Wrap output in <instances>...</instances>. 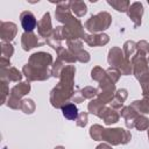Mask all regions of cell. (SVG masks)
<instances>
[{
	"label": "cell",
	"instance_id": "ffe728a7",
	"mask_svg": "<svg viewBox=\"0 0 149 149\" xmlns=\"http://www.w3.org/2000/svg\"><path fill=\"white\" fill-rule=\"evenodd\" d=\"M102 130L104 128L99 125H93L90 129V135L93 140L95 141H101V136H102Z\"/></svg>",
	"mask_w": 149,
	"mask_h": 149
},
{
	"label": "cell",
	"instance_id": "4316f807",
	"mask_svg": "<svg viewBox=\"0 0 149 149\" xmlns=\"http://www.w3.org/2000/svg\"><path fill=\"white\" fill-rule=\"evenodd\" d=\"M87 123V114L86 113H81L78 115L77 118V125L79 127H85V125Z\"/></svg>",
	"mask_w": 149,
	"mask_h": 149
},
{
	"label": "cell",
	"instance_id": "30bf717a",
	"mask_svg": "<svg viewBox=\"0 0 149 149\" xmlns=\"http://www.w3.org/2000/svg\"><path fill=\"white\" fill-rule=\"evenodd\" d=\"M16 35V24L13 22H2L1 23V38L2 41H12Z\"/></svg>",
	"mask_w": 149,
	"mask_h": 149
},
{
	"label": "cell",
	"instance_id": "ba28073f",
	"mask_svg": "<svg viewBox=\"0 0 149 149\" xmlns=\"http://www.w3.org/2000/svg\"><path fill=\"white\" fill-rule=\"evenodd\" d=\"M21 44H22L23 50H30L35 47L44 44V42L40 41L38 37L33 33H24L21 37Z\"/></svg>",
	"mask_w": 149,
	"mask_h": 149
},
{
	"label": "cell",
	"instance_id": "603a6c76",
	"mask_svg": "<svg viewBox=\"0 0 149 149\" xmlns=\"http://www.w3.org/2000/svg\"><path fill=\"white\" fill-rule=\"evenodd\" d=\"M9 81H19L21 79V73L15 69V68H9L8 69V76H7Z\"/></svg>",
	"mask_w": 149,
	"mask_h": 149
},
{
	"label": "cell",
	"instance_id": "9c48e42d",
	"mask_svg": "<svg viewBox=\"0 0 149 149\" xmlns=\"http://www.w3.org/2000/svg\"><path fill=\"white\" fill-rule=\"evenodd\" d=\"M37 28H38V34L43 37H49L52 33V28H51V20H50V14L45 13L43 15V17L41 19V21L37 23Z\"/></svg>",
	"mask_w": 149,
	"mask_h": 149
},
{
	"label": "cell",
	"instance_id": "7a4b0ae2",
	"mask_svg": "<svg viewBox=\"0 0 149 149\" xmlns=\"http://www.w3.org/2000/svg\"><path fill=\"white\" fill-rule=\"evenodd\" d=\"M52 63V57L47 52L33 54L29 63L23 66V73L29 80H45L50 77L49 65Z\"/></svg>",
	"mask_w": 149,
	"mask_h": 149
},
{
	"label": "cell",
	"instance_id": "484cf974",
	"mask_svg": "<svg viewBox=\"0 0 149 149\" xmlns=\"http://www.w3.org/2000/svg\"><path fill=\"white\" fill-rule=\"evenodd\" d=\"M81 94H83L84 98H92V97H94L95 94H98V91H97L95 88L91 87V86H87V87H85L84 90H81Z\"/></svg>",
	"mask_w": 149,
	"mask_h": 149
},
{
	"label": "cell",
	"instance_id": "4dcf8cb0",
	"mask_svg": "<svg viewBox=\"0 0 149 149\" xmlns=\"http://www.w3.org/2000/svg\"><path fill=\"white\" fill-rule=\"evenodd\" d=\"M3 149H7V148H3Z\"/></svg>",
	"mask_w": 149,
	"mask_h": 149
},
{
	"label": "cell",
	"instance_id": "277c9868",
	"mask_svg": "<svg viewBox=\"0 0 149 149\" xmlns=\"http://www.w3.org/2000/svg\"><path fill=\"white\" fill-rule=\"evenodd\" d=\"M108 63L111 66H115L120 69V72L122 74H129L132 71V65L130 62L123 57V52L120 48H113L109 50L108 54Z\"/></svg>",
	"mask_w": 149,
	"mask_h": 149
},
{
	"label": "cell",
	"instance_id": "4fadbf2b",
	"mask_svg": "<svg viewBox=\"0 0 149 149\" xmlns=\"http://www.w3.org/2000/svg\"><path fill=\"white\" fill-rule=\"evenodd\" d=\"M30 90V85L29 83H21L19 85H15L12 91H10V98L13 99H16V100H20V98L24 94H27Z\"/></svg>",
	"mask_w": 149,
	"mask_h": 149
},
{
	"label": "cell",
	"instance_id": "8fae6325",
	"mask_svg": "<svg viewBox=\"0 0 149 149\" xmlns=\"http://www.w3.org/2000/svg\"><path fill=\"white\" fill-rule=\"evenodd\" d=\"M86 43L91 47H98V45H104L108 42V36L105 34H99V35H87L84 38Z\"/></svg>",
	"mask_w": 149,
	"mask_h": 149
},
{
	"label": "cell",
	"instance_id": "cb8c5ba5",
	"mask_svg": "<svg viewBox=\"0 0 149 149\" xmlns=\"http://www.w3.org/2000/svg\"><path fill=\"white\" fill-rule=\"evenodd\" d=\"M106 76V71H104L101 68H99V66H97V68H94L93 70H92V72H91V77L94 79V80H101L104 77Z\"/></svg>",
	"mask_w": 149,
	"mask_h": 149
},
{
	"label": "cell",
	"instance_id": "5b68a950",
	"mask_svg": "<svg viewBox=\"0 0 149 149\" xmlns=\"http://www.w3.org/2000/svg\"><path fill=\"white\" fill-rule=\"evenodd\" d=\"M101 140H105L112 144H126L130 140V133L122 128L114 129H105L102 130Z\"/></svg>",
	"mask_w": 149,
	"mask_h": 149
},
{
	"label": "cell",
	"instance_id": "44dd1931",
	"mask_svg": "<svg viewBox=\"0 0 149 149\" xmlns=\"http://www.w3.org/2000/svg\"><path fill=\"white\" fill-rule=\"evenodd\" d=\"M137 44L136 43H134V42H132V41H128V42H126L125 43V45H123V51H125V57L129 61V57L130 56H133V54L135 52V50L137 49V47H136Z\"/></svg>",
	"mask_w": 149,
	"mask_h": 149
},
{
	"label": "cell",
	"instance_id": "7402d4cb",
	"mask_svg": "<svg viewBox=\"0 0 149 149\" xmlns=\"http://www.w3.org/2000/svg\"><path fill=\"white\" fill-rule=\"evenodd\" d=\"M24 113H33L34 109H35V105H34V101L30 100V99H24L21 101V107H20Z\"/></svg>",
	"mask_w": 149,
	"mask_h": 149
},
{
	"label": "cell",
	"instance_id": "f1b7e54d",
	"mask_svg": "<svg viewBox=\"0 0 149 149\" xmlns=\"http://www.w3.org/2000/svg\"><path fill=\"white\" fill-rule=\"evenodd\" d=\"M55 149H64L63 147H57V148H55Z\"/></svg>",
	"mask_w": 149,
	"mask_h": 149
},
{
	"label": "cell",
	"instance_id": "d6986e66",
	"mask_svg": "<svg viewBox=\"0 0 149 149\" xmlns=\"http://www.w3.org/2000/svg\"><path fill=\"white\" fill-rule=\"evenodd\" d=\"M148 126H149V120L146 116H142V115L136 116L134 121V127H136L139 130H143V129H147Z\"/></svg>",
	"mask_w": 149,
	"mask_h": 149
},
{
	"label": "cell",
	"instance_id": "d4e9b609",
	"mask_svg": "<svg viewBox=\"0 0 149 149\" xmlns=\"http://www.w3.org/2000/svg\"><path fill=\"white\" fill-rule=\"evenodd\" d=\"M12 54H13V47H12L9 43L2 42V56H3L2 58H5V57L10 58Z\"/></svg>",
	"mask_w": 149,
	"mask_h": 149
},
{
	"label": "cell",
	"instance_id": "e0dca14e",
	"mask_svg": "<svg viewBox=\"0 0 149 149\" xmlns=\"http://www.w3.org/2000/svg\"><path fill=\"white\" fill-rule=\"evenodd\" d=\"M126 98H127V91L126 90H119L116 93H115V95L113 97V100H112V102H113V107L114 108H120L121 106H122V104H123V101L126 100Z\"/></svg>",
	"mask_w": 149,
	"mask_h": 149
},
{
	"label": "cell",
	"instance_id": "ac0fdd59",
	"mask_svg": "<svg viewBox=\"0 0 149 149\" xmlns=\"http://www.w3.org/2000/svg\"><path fill=\"white\" fill-rule=\"evenodd\" d=\"M108 5H111L114 9H116L118 12H127L128 7L130 6V2L129 1H120V0H108L107 1Z\"/></svg>",
	"mask_w": 149,
	"mask_h": 149
},
{
	"label": "cell",
	"instance_id": "7c38bea8",
	"mask_svg": "<svg viewBox=\"0 0 149 149\" xmlns=\"http://www.w3.org/2000/svg\"><path fill=\"white\" fill-rule=\"evenodd\" d=\"M101 112H102V113H100L99 116L105 121L106 125H111V123L118 122V120H119V114H118L114 109L104 107V108L101 109Z\"/></svg>",
	"mask_w": 149,
	"mask_h": 149
},
{
	"label": "cell",
	"instance_id": "52a82bcc",
	"mask_svg": "<svg viewBox=\"0 0 149 149\" xmlns=\"http://www.w3.org/2000/svg\"><path fill=\"white\" fill-rule=\"evenodd\" d=\"M20 19H21V24H22V28L24 29V33H31L37 26V21L34 14L29 10L22 12L20 15Z\"/></svg>",
	"mask_w": 149,
	"mask_h": 149
},
{
	"label": "cell",
	"instance_id": "8992f818",
	"mask_svg": "<svg viewBox=\"0 0 149 149\" xmlns=\"http://www.w3.org/2000/svg\"><path fill=\"white\" fill-rule=\"evenodd\" d=\"M127 14L132 19V21L134 22L135 27L141 26V17H142V14H143V5L139 1L133 2L127 9Z\"/></svg>",
	"mask_w": 149,
	"mask_h": 149
},
{
	"label": "cell",
	"instance_id": "9a60e30c",
	"mask_svg": "<svg viewBox=\"0 0 149 149\" xmlns=\"http://www.w3.org/2000/svg\"><path fill=\"white\" fill-rule=\"evenodd\" d=\"M70 9L78 17L84 16L87 12V7H86V3L84 1H70Z\"/></svg>",
	"mask_w": 149,
	"mask_h": 149
},
{
	"label": "cell",
	"instance_id": "6da1fadb",
	"mask_svg": "<svg viewBox=\"0 0 149 149\" xmlns=\"http://www.w3.org/2000/svg\"><path fill=\"white\" fill-rule=\"evenodd\" d=\"M76 69L72 65H68L63 68L61 71V81L58 85L51 91L50 101L54 107H62L66 100L73 97V76Z\"/></svg>",
	"mask_w": 149,
	"mask_h": 149
},
{
	"label": "cell",
	"instance_id": "2e32d148",
	"mask_svg": "<svg viewBox=\"0 0 149 149\" xmlns=\"http://www.w3.org/2000/svg\"><path fill=\"white\" fill-rule=\"evenodd\" d=\"M132 107L136 111V112H140V113H146L148 114L149 113V94H144V98L143 100L139 101H134L132 104Z\"/></svg>",
	"mask_w": 149,
	"mask_h": 149
},
{
	"label": "cell",
	"instance_id": "83f0119b",
	"mask_svg": "<svg viewBox=\"0 0 149 149\" xmlns=\"http://www.w3.org/2000/svg\"><path fill=\"white\" fill-rule=\"evenodd\" d=\"M97 149H112V148L108 144H100V146L97 147Z\"/></svg>",
	"mask_w": 149,
	"mask_h": 149
},
{
	"label": "cell",
	"instance_id": "f546056e",
	"mask_svg": "<svg viewBox=\"0 0 149 149\" xmlns=\"http://www.w3.org/2000/svg\"><path fill=\"white\" fill-rule=\"evenodd\" d=\"M148 137H149V130H148Z\"/></svg>",
	"mask_w": 149,
	"mask_h": 149
},
{
	"label": "cell",
	"instance_id": "1f68e13d",
	"mask_svg": "<svg viewBox=\"0 0 149 149\" xmlns=\"http://www.w3.org/2000/svg\"><path fill=\"white\" fill-rule=\"evenodd\" d=\"M148 3H149V1H148Z\"/></svg>",
	"mask_w": 149,
	"mask_h": 149
},
{
	"label": "cell",
	"instance_id": "3957f363",
	"mask_svg": "<svg viewBox=\"0 0 149 149\" xmlns=\"http://www.w3.org/2000/svg\"><path fill=\"white\" fill-rule=\"evenodd\" d=\"M111 22H112V16L107 12H101L95 15H92L85 22V28L91 33H98L107 29Z\"/></svg>",
	"mask_w": 149,
	"mask_h": 149
},
{
	"label": "cell",
	"instance_id": "5bb4252c",
	"mask_svg": "<svg viewBox=\"0 0 149 149\" xmlns=\"http://www.w3.org/2000/svg\"><path fill=\"white\" fill-rule=\"evenodd\" d=\"M62 112H63V115L64 118H66L68 120H77L78 118V108L74 104H65L63 105L62 107Z\"/></svg>",
	"mask_w": 149,
	"mask_h": 149
}]
</instances>
